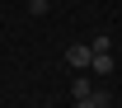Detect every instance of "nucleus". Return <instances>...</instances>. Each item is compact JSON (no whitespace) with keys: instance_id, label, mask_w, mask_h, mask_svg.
<instances>
[{"instance_id":"1","label":"nucleus","mask_w":122,"mask_h":108,"mask_svg":"<svg viewBox=\"0 0 122 108\" xmlns=\"http://www.w3.org/2000/svg\"><path fill=\"white\" fill-rule=\"evenodd\" d=\"M89 57H94L89 42H71V47H66V61L75 66V71H89Z\"/></svg>"},{"instance_id":"5","label":"nucleus","mask_w":122,"mask_h":108,"mask_svg":"<svg viewBox=\"0 0 122 108\" xmlns=\"http://www.w3.org/2000/svg\"><path fill=\"white\" fill-rule=\"evenodd\" d=\"M89 47H94V52H113V38H108V33H99V38H94Z\"/></svg>"},{"instance_id":"3","label":"nucleus","mask_w":122,"mask_h":108,"mask_svg":"<svg viewBox=\"0 0 122 108\" xmlns=\"http://www.w3.org/2000/svg\"><path fill=\"white\" fill-rule=\"evenodd\" d=\"M108 103H113L108 89H89V99H75V108H108Z\"/></svg>"},{"instance_id":"2","label":"nucleus","mask_w":122,"mask_h":108,"mask_svg":"<svg viewBox=\"0 0 122 108\" xmlns=\"http://www.w3.org/2000/svg\"><path fill=\"white\" fill-rule=\"evenodd\" d=\"M113 66H117L113 52H94V57H89V71H94V75H113Z\"/></svg>"},{"instance_id":"6","label":"nucleus","mask_w":122,"mask_h":108,"mask_svg":"<svg viewBox=\"0 0 122 108\" xmlns=\"http://www.w3.org/2000/svg\"><path fill=\"white\" fill-rule=\"evenodd\" d=\"M28 14H47V0H28Z\"/></svg>"},{"instance_id":"4","label":"nucleus","mask_w":122,"mask_h":108,"mask_svg":"<svg viewBox=\"0 0 122 108\" xmlns=\"http://www.w3.org/2000/svg\"><path fill=\"white\" fill-rule=\"evenodd\" d=\"M71 94H75V99H89V75H80V80H71Z\"/></svg>"}]
</instances>
